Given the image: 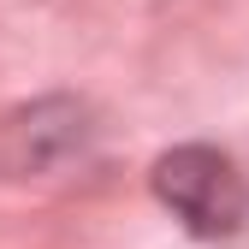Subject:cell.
I'll return each instance as SVG.
<instances>
[{
    "instance_id": "obj_1",
    "label": "cell",
    "mask_w": 249,
    "mask_h": 249,
    "mask_svg": "<svg viewBox=\"0 0 249 249\" xmlns=\"http://www.w3.org/2000/svg\"><path fill=\"white\" fill-rule=\"evenodd\" d=\"M148 190L190 237H237L249 220V178L231 166V154L208 142H178L166 148L148 172Z\"/></svg>"
},
{
    "instance_id": "obj_2",
    "label": "cell",
    "mask_w": 249,
    "mask_h": 249,
    "mask_svg": "<svg viewBox=\"0 0 249 249\" xmlns=\"http://www.w3.org/2000/svg\"><path fill=\"white\" fill-rule=\"evenodd\" d=\"M95 142V124H89V107L71 95H42L6 119L0 131V172L6 178H36V172H59L89 154Z\"/></svg>"
}]
</instances>
